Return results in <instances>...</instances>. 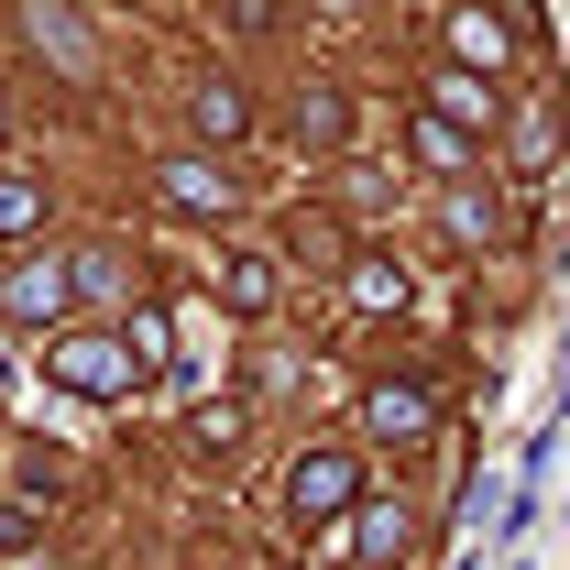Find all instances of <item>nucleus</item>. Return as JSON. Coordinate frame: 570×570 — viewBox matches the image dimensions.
<instances>
[{"mask_svg":"<svg viewBox=\"0 0 570 570\" xmlns=\"http://www.w3.org/2000/svg\"><path fill=\"white\" fill-rule=\"evenodd\" d=\"M45 373H56L67 395H132L142 352H132V330H56V341H45Z\"/></svg>","mask_w":570,"mask_h":570,"instance_id":"obj_1","label":"nucleus"},{"mask_svg":"<svg viewBox=\"0 0 570 570\" xmlns=\"http://www.w3.org/2000/svg\"><path fill=\"white\" fill-rule=\"evenodd\" d=\"M362 504V472H352V450H307L296 472H285V515L296 527H341Z\"/></svg>","mask_w":570,"mask_h":570,"instance_id":"obj_2","label":"nucleus"},{"mask_svg":"<svg viewBox=\"0 0 570 570\" xmlns=\"http://www.w3.org/2000/svg\"><path fill=\"white\" fill-rule=\"evenodd\" d=\"M154 187H165V209H187V219L230 209V176H219L209 154H165V165H154Z\"/></svg>","mask_w":570,"mask_h":570,"instance_id":"obj_3","label":"nucleus"},{"mask_svg":"<svg viewBox=\"0 0 570 570\" xmlns=\"http://www.w3.org/2000/svg\"><path fill=\"white\" fill-rule=\"evenodd\" d=\"M67 296H77V264H22V275L0 285V307L11 318H45V330L67 318Z\"/></svg>","mask_w":570,"mask_h":570,"instance_id":"obj_4","label":"nucleus"},{"mask_svg":"<svg viewBox=\"0 0 570 570\" xmlns=\"http://www.w3.org/2000/svg\"><path fill=\"white\" fill-rule=\"evenodd\" d=\"M362 428H373V439H428L439 406H428L417 384H373V395H362Z\"/></svg>","mask_w":570,"mask_h":570,"instance_id":"obj_5","label":"nucleus"},{"mask_svg":"<svg viewBox=\"0 0 570 570\" xmlns=\"http://www.w3.org/2000/svg\"><path fill=\"white\" fill-rule=\"evenodd\" d=\"M428 110L461 121V132H483V121H494V88H483L472 67H439V77H428Z\"/></svg>","mask_w":570,"mask_h":570,"instance_id":"obj_6","label":"nucleus"},{"mask_svg":"<svg viewBox=\"0 0 570 570\" xmlns=\"http://www.w3.org/2000/svg\"><path fill=\"white\" fill-rule=\"evenodd\" d=\"M187 121H198V142H242V132H253V99H242L230 77H209V88L187 99Z\"/></svg>","mask_w":570,"mask_h":570,"instance_id":"obj_7","label":"nucleus"},{"mask_svg":"<svg viewBox=\"0 0 570 570\" xmlns=\"http://www.w3.org/2000/svg\"><path fill=\"white\" fill-rule=\"evenodd\" d=\"M450 56H461V67H483V77L504 67V22L483 11V0H461V11H450Z\"/></svg>","mask_w":570,"mask_h":570,"instance_id":"obj_8","label":"nucleus"},{"mask_svg":"<svg viewBox=\"0 0 570 570\" xmlns=\"http://www.w3.org/2000/svg\"><path fill=\"white\" fill-rule=\"evenodd\" d=\"M22 33H33L56 67H77V77H88V33H77V11H67V0H33V11H22Z\"/></svg>","mask_w":570,"mask_h":570,"instance_id":"obj_9","label":"nucleus"},{"mask_svg":"<svg viewBox=\"0 0 570 570\" xmlns=\"http://www.w3.org/2000/svg\"><path fill=\"white\" fill-rule=\"evenodd\" d=\"M395 538H406V515H395V504H373V494H362V504H352V549H362V560H373V570H384V549H395Z\"/></svg>","mask_w":570,"mask_h":570,"instance_id":"obj_10","label":"nucleus"},{"mask_svg":"<svg viewBox=\"0 0 570 570\" xmlns=\"http://www.w3.org/2000/svg\"><path fill=\"white\" fill-rule=\"evenodd\" d=\"M417 154L439 165V176H461V165H472V132H461V121H439V110H417Z\"/></svg>","mask_w":570,"mask_h":570,"instance_id":"obj_11","label":"nucleus"},{"mask_svg":"<svg viewBox=\"0 0 570 570\" xmlns=\"http://www.w3.org/2000/svg\"><path fill=\"white\" fill-rule=\"evenodd\" d=\"M33 219H45V187L33 176H0V242H22Z\"/></svg>","mask_w":570,"mask_h":570,"instance_id":"obj_12","label":"nucleus"},{"mask_svg":"<svg viewBox=\"0 0 570 570\" xmlns=\"http://www.w3.org/2000/svg\"><path fill=\"white\" fill-rule=\"evenodd\" d=\"M504 219H494V198L483 187H450V242H494Z\"/></svg>","mask_w":570,"mask_h":570,"instance_id":"obj_13","label":"nucleus"},{"mask_svg":"<svg viewBox=\"0 0 570 570\" xmlns=\"http://www.w3.org/2000/svg\"><path fill=\"white\" fill-rule=\"evenodd\" d=\"M219 296H230V307H264V296H275V275H264V253H230V275H219Z\"/></svg>","mask_w":570,"mask_h":570,"instance_id":"obj_14","label":"nucleus"},{"mask_svg":"<svg viewBox=\"0 0 570 570\" xmlns=\"http://www.w3.org/2000/svg\"><path fill=\"white\" fill-rule=\"evenodd\" d=\"M33 538H45V515H33V504H11V494H0V560H22Z\"/></svg>","mask_w":570,"mask_h":570,"instance_id":"obj_15","label":"nucleus"},{"mask_svg":"<svg viewBox=\"0 0 570 570\" xmlns=\"http://www.w3.org/2000/svg\"><path fill=\"white\" fill-rule=\"evenodd\" d=\"M352 296H362V307H406V275H395V264H362Z\"/></svg>","mask_w":570,"mask_h":570,"instance_id":"obj_16","label":"nucleus"}]
</instances>
